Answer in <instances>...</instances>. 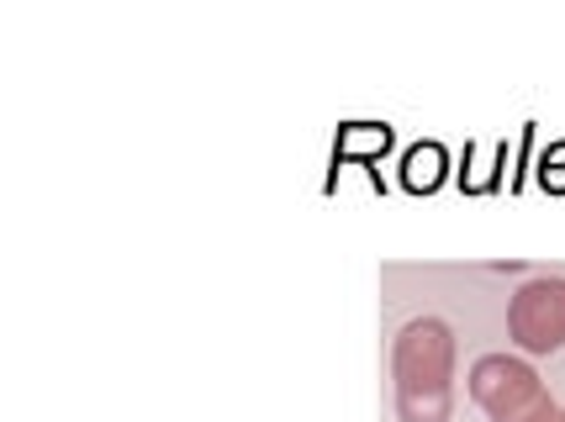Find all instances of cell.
Wrapping results in <instances>:
<instances>
[{
	"label": "cell",
	"instance_id": "cell-2",
	"mask_svg": "<svg viewBox=\"0 0 565 422\" xmlns=\"http://www.w3.org/2000/svg\"><path fill=\"white\" fill-rule=\"evenodd\" d=\"M470 401L487 412V422H555L561 407L550 397L540 370L518 354H481L470 365Z\"/></svg>",
	"mask_w": 565,
	"mask_h": 422
},
{
	"label": "cell",
	"instance_id": "cell-3",
	"mask_svg": "<svg viewBox=\"0 0 565 422\" xmlns=\"http://www.w3.org/2000/svg\"><path fill=\"white\" fill-rule=\"evenodd\" d=\"M508 333L523 354H555L565 348V280L561 274H540L523 280L508 301Z\"/></svg>",
	"mask_w": 565,
	"mask_h": 422
},
{
	"label": "cell",
	"instance_id": "cell-5",
	"mask_svg": "<svg viewBox=\"0 0 565 422\" xmlns=\"http://www.w3.org/2000/svg\"><path fill=\"white\" fill-rule=\"evenodd\" d=\"M439 149H418L413 153V159H407V180H413V185H434V180H439Z\"/></svg>",
	"mask_w": 565,
	"mask_h": 422
},
{
	"label": "cell",
	"instance_id": "cell-4",
	"mask_svg": "<svg viewBox=\"0 0 565 422\" xmlns=\"http://www.w3.org/2000/svg\"><path fill=\"white\" fill-rule=\"evenodd\" d=\"M386 143H392V127H349L344 138H339V153L344 159H375V153H386Z\"/></svg>",
	"mask_w": 565,
	"mask_h": 422
},
{
	"label": "cell",
	"instance_id": "cell-1",
	"mask_svg": "<svg viewBox=\"0 0 565 422\" xmlns=\"http://www.w3.org/2000/svg\"><path fill=\"white\" fill-rule=\"evenodd\" d=\"M396 418L449 422L455 412V327L444 317H413L392 344Z\"/></svg>",
	"mask_w": 565,
	"mask_h": 422
},
{
	"label": "cell",
	"instance_id": "cell-6",
	"mask_svg": "<svg viewBox=\"0 0 565 422\" xmlns=\"http://www.w3.org/2000/svg\"><path fill=\"white\" fill-rule=\"evenodd\" d=\"M555 422H565V412H561V418H555Z\"/></svg>",
	"mask_w": 565,
	"mask_h": 422
}]
</instances>
